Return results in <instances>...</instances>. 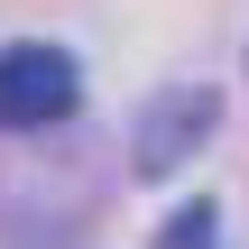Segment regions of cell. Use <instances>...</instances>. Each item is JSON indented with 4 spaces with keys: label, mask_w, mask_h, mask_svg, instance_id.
Segmentation results:
<instances>
[{
    "label": "cell",
    "mask_w": 249,
    "mask_h": 249,
    "mask_svg": "<svg viewBox=\"0 0 249 249\" xmlns=\"http://www.w3.org/2000/svg\"><path fill=\"white\" fill-rule=\"evenodd\" d=\"M74 102H83L74 46H46V37L0 46V129H55V120H74Z\"/></svg>",
    "instance_id": "6da1fadb"
},
{
    "label": "cell",
    "mask_w": 249,
    "mask_h": 249,
    "mask_svg": "<svg viewBox=\"0 0 249 249\" xmlns=\"http://www.w3.org/2000/svg\"><path fill=\"white\" fill-rule=\"evenodd\" d=\"M213 129H222V92L213 83H166V92H148L139 129H129V166L139 176H176Z\"/></svg>",
    "instance_id": "7a4b0ae2"
},
{
    "label": "cell",
    "mask_w": 249,
    "mask_h": 249,
    "mask_svg": "<svg viewBox=\"0 0 249 249\" xmlns=\"http://www.w3.org/2000/svg\"><path fill=\"white\" fill-rule=\"evenodd\" d=\"M157 249H222V203H213V194L176 203V213H166V231H157Z\"/></svg>",
    "instance_id": "3957f363"
}]
</instances>
